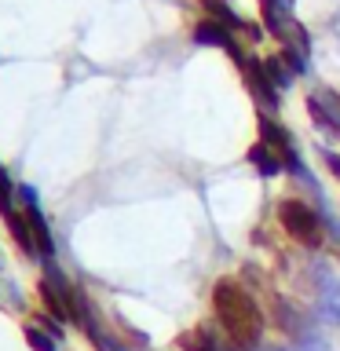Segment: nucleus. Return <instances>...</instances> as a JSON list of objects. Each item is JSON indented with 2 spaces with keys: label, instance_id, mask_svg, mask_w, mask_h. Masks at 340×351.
Returning a JSON list of instances; mask_svg holds the SVG:
<instances>
[{
  "label": "nucleus",
  "instance_id": "1",
  "mask_svg": "<svg viewBox=\"0 0 340 351\" xmlns=\"http://www.w3.org/2000/svg\"><path fill=\"white\" fill-rule=\"evenodd\" d=\"M216 311H219L223 326L230 329V337H234L238 344H252V340L260 337L263 318H260V311L252 307V300L238 289L234 282H219L216 285Z\"/></svg>",
  "mask_w": 340,
  "mask_h": 351
},
{
  "label": "nucleus",
  "instance_id": "2",
  "mask_svg": "<svg viewBox=\"0 0 340 351\" xmlns=\"http://www.w3.org/2000/svg\"><path fill=\"white\" fill-rule=\"evenodd\" d=\"M278 219L289 227V234H296L300 241H307V245H318V241H322V234H318V216L304 202H282Z\"/></svg>",
  "mask_w": 340,
  "mask_h": 351
},
{
  "label": "nucleus",
  "instance_id": "3",
  "mask_svg": "<svg viewBox=\"0 0 340 351\" xmlns=\"http://www.w3.org/2000/svg\"><path fill=\"white\" fill-rule=\"evenodd\" d=\"M318 315L340 326V278H333V274L318 282Z\"/></svg>",
  "mask_w": 340,
  "mask_h": 351
},
{
  "label": "nucleus",
  "instance_id": "4",
  "mask_svg": "<svg viewBox=\"0 0 340 351\" xmlns=\"http://www.w3.org/2000/svg\"><path fill=\"white\" fill-rule=\"evenodd\" d=\"M194 40H197V44H223L227 51H234V59H241L238 48H234V40L227 37V29L219 26V22H202V26L194 29Z\"/></svg>",
  "mask_w": 340,
  "mask_h": 351
},
{
  "label": "nucleus",
  "instance_id": "5",
  "mask_svg": "<svg viewBox=\"0 0 340 351\" xmlns=\"http://www.w3.org/2000/svg\"><path fill=\"white\" fill-rule=\"evenodd\" d=\"M249 161H252V165H260V172H263V176H278V172H282V161L267 150V143H256V147L249 150Z\"/></svg>",
  "mask_w": 340,
  "mask_h": 351
},
{
  "label": "nucleus",
  "instance_id": "6",
  "mask_svg": "<svg viewBox=\"0 0 340 351\" xmlns=\"http://www.w3.org/2000/svg\"><path fill=\"white\" fill-rule=\"evenodd\" d=\"M29 230H33V238H37V249L44 252V256H51V234H48V227H44V216H40V208L37 205H29Z\"/></svg>",
  "mask_w": 340,
  "mask_h": 351
},
{
  "label": "nucleus",
  "instance_id": "7",
  "mask_svg": "<svg viewBox=\"0 0 340 351\" xmlns=\"http://www.w3.org/2000/svg\"><path fill=\"white\" fill-rule=\"evenodd\" d=\"M249 84H252V92H256V95H260V99H263V103H267L271 110H278V95H274L271 81H267V77H263V73H260L252 62H249Z\"/></svg>",
  "mask_w": 340,
  "mask_h": 351
},
{
  "label": "nucleus",
  "instance_id": "8",
  "mask_svg": "<svg viewBox=\"0 0 340 351\" xmlns=\"http://www.w3.org/2000/svg\"><path fill=\"white\" fill-rule=\"evenodd\" d=\"M205 8H208V11H212V15L219 19V26H223V29H241V26H245V22H241V19H238L230 8L219 4V0H205Z\"/></svg>",
  "mask_w": 340,
  "mask_h": 351
},
{
  "label": "nucleus",
  "instance_id": "9",
  "mask_svg": "<svg viewBox=\"0 0 340 351\" xmlns=\"http://www.w3.org/2000/svg\"><path fill=\"white\" fill-rule=\"evenodd\" d=\"M307 110H311V117H315V125L318 128H322V132H340V125H337V121L333 117H326V110H322V99H307Z\"/></svg>",
  "mask_w": 340,
  "mask_h": 351
},
{
  "label": "nucleus",
  "instance_id": "10",
  "mask_svg": "<svg viewBox=\"0 0 340 351\" xmlns=\"http://www.w3.org/2000/svg\"><path fill=\"white\" fill-rule=\"evenodd\" d=\"M263 70H267V77L274 81V88H289L293 84V70H285L278 59H267V62H263Z\"/></svg>",
  "mask_w": 340,
  "mask_h": 351
},
{
  "label": "nucleus",
  "instance_id": "11",
  "mask_svg": "<svg viewBox=\"0 0 340 351\" xmlns=\"http://www.w3.org/2000/svg\"><path fill=\"white\" fill-rule=\"evenodd\" d=\"M260 132H263V143H267V147H271V143H274V147H285V132L278 125H271L267 117H260Z\"/></svg>",
  "mask_w": 340,
  "mask_h": 351
},
{
  "label": "nucleus",
  "instance_id": "12",
  "mask_svg": "<svg viewBox=\"0 0 340 351\" xmlns=\"http://www.w3.org/2000/svg\"><path fill=\"white\" fill-rule=\"evenodd\" d=\"M26 340L33 344V351H55V340H51V337H44L37 326H29V329H26Z\"/></svg>",
  "mask_w": 340,
  "mask_h": 351
},
{
  "label": "nucleus",
  "instance_id": "13",
  "mask_svg": "<svg viewBox=\"0 0 340 351\" xmlns=\"http://www.w3.org/2000/svg\"><path fill=\"white\" fill-rule=\"evenodd\" d=\"M0 213L11 216V186H8V176L0 169Z\"/></svg>",
  "mask_w": 340,
  "mask_h": 351
},
{
  "label": "nucleus",
  "instance_id": "14",
  "mask_svg": "<svg viewBox=\"0 0 340 351\" xmlns=\"http://www.w3.org/2000/svg\"><path fill=\"white\" fill-rule=\"evenodd\" d=\"M183 348L186 351H208V348H212V340H208V337H183Z\"/></svg>",
  "mask_w": 340,
  "mask_h": 351
},
{
  "label": "nucleus",
  "instance_id": "15",
  "mask_svg": "<svg viewBox=\"0 0 340 351\" xmlns=\"http://www.w3.org/2000/svg\"><path fill=\"white\" fill-rule=\"evenodd\" d=\"M296 351H329V344H326L322 337H304V340H300V348H296Z\"/></svg>",
  "mask_w": 340,
  "mask_h": 351
},
{
  "label": "nucleus",
  "instance_id": "16",
  "mask_svg": "<svg viewBox=\"0 0 340 351\" xmlns=\"http://www.w3.org/2000/svg\"><path fill=\"white\" fill-rule=\"evenodd\" d=\"M322 158H326L329 169H333V176H340V154H333V150H322Z\"/></svg>",
  "mask_w": 340,
  "mask_h": 351
},
{
  "label": "nucleus",
  "instance_id": "17",
  "mask_svg": "<svg viewBox=\"0 0 340 351\" xmlns=\"http://www.w3.org/2000/svg\"><path fill=\"white\" fill-rule=\"evenodd\" d=\"M326 106L333 110V121L340 125V99H337V95H326Z\"/></svg>",
  "mask_w": 340,
  "mask_h": 351
},
{
  "label": "nucleus",
  "instance_id": "18",
  "mask_svg": "<svg viewBox=\"0 0 340 351\" xmlns=\"http://www.w3.org/2000/svg\"><path fill=\"white\" fill-rule=\"evenodd\" d=\"M274 351H282V348H274Z\"/></svg>",
  "mask_w": 340,
  "mask_h": 351
}]
</instances>
